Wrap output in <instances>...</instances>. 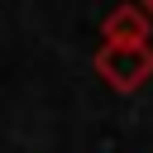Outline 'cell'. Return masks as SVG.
Returning <instances> with one entry per match:
<instances>
[{
    "mask_svg": "<svg viewBox=\"0 0 153 153\" xmlns=\"http://www.w3.org/2000/svg\"><path fill=\"white\" fill-rule=\"evenodd\" d=\"M91 67H96V76L110 91L129 96V91H139L153 76V43H100Z\"/></svg>",
    "mask_w": 153,
    "mask_h": 153,
    "instance_id": "cell-1",
    "label": "cell"
},
{
    "mask_svg": "<svg viewBox=\"0 0 153 153\" xmlns=\"http://www.w3.org/2000/svg\"><path fill=\"white\" fill-rule=\"evenodd\" d=\"M148 14L139 10V0H129V5H115L110 14H105V24H100V38L105 43H148Z\"/></svg>",
    "mask_w": 153,
    "mask_h": 153,
    "instance_id": "cell-2",
    "label": "cell"
},
{
    "mask_svg": "<svg viewBox=\"0 0 153 153\" xmlns=\"http://www.w3.org/2000/svg\"><path fill=\"white\" fill-rule=\"evenodd\" d=\"M139 10L148 14V24H153V0H139Z\"/></svg>",
    "mask_w": 153,
    "mask_h": 153,
    "instance_id": "cell-3",
    "label": "cell"
}]
</instances>
